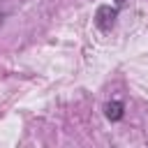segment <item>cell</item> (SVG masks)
Instances as JSON below:
<instances>
[{
    "mask_svg": "<svg viewBox=\"0 0 148 148\" xmlns=\"http://www.w3.org/2000/svg\"><path fill=\"white\" fill-rule=\"evenodd\" d=\"M116 16H118V9L111 7V5H99L97 12H95V25L99 30H111L113 23H116Z\"/></svg>",
    "mask_w": 148,
    "mask_h": 148,
    "instance_id": "1",
    "label": "cell"
},
{
    "mask_svg": "<svg viewBox=\"0 0 148 148\" xmlns=\"http://www.w3.org/2000/svg\"><path fill=\"white\" fill-rule=\"evenodd\" d=\"M104 116H106L111 123H118V120L125 116V104H123L120 99H111V102H106V106H104Z\"/></svg>",
    "mask_w": 148,
    "mask_h": 148,
    "instance_id": "2",
    "label": "cell"
},
{
    "mask_svg": "<svg viewBox=\"0 0 148 148\" xmlns=\"http://www.w3.org/2000/svg\"><path fill=\"white\" fill-rule=\"evenodd\" d=\"M123 2H125V0H116V5H123Z\"/></svg>",
    "mask_w": 148,
    "mask_h": 148,
    "instance_id": "3",
    "label": "cell"
}]
</instances>
